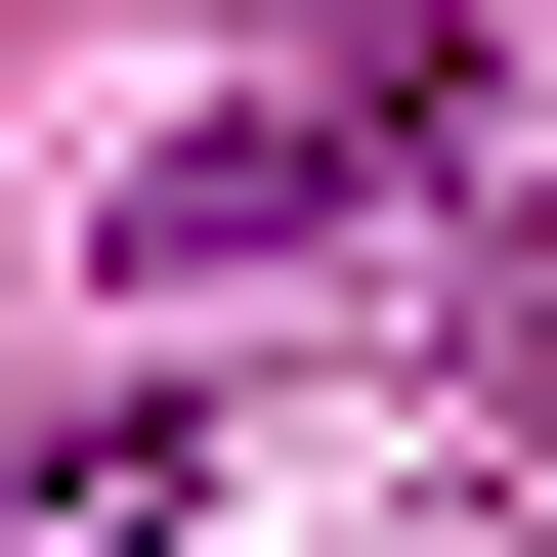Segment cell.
Wrapping results in <instances>:
<instances>
[{"label":"cell","mask_w":557,"mask_h":557,"mask_svg":"<svg viewBox=\"0 0 557 557\" xmlns=\"http://www.w3.org/2000/svg\"><path fill=\"white\" fill-rule=\"evenodd\" d=\"M429 129H472V44H344V86H258V129H172V172H129V258H300V214H429Z\"/></svg>","instance_id":"6da1fadb"}]
</instances>
